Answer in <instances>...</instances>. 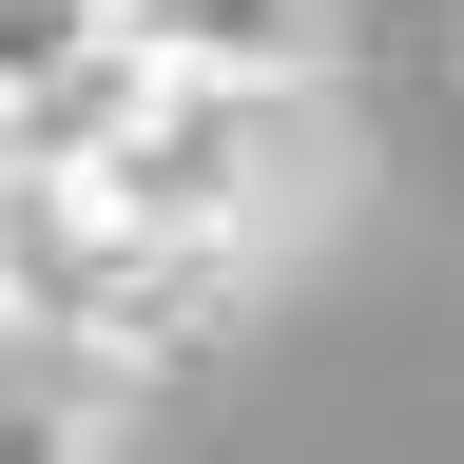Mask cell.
Masks as SVG:
<instances>
[{"mask_svg":"<svg viewBox=\"0 0 464 464\" xmlns=\"http://www.w3.org/2000/svg\"><path fill=\"white\" fill-rule=\"evenodd\" d=\"M97 39L155 78H329V0H97Z\"/></svg>","mask_w":464,"mask_h":464,"instance_id":"cell-1","label":"cell"}]
</instances>
